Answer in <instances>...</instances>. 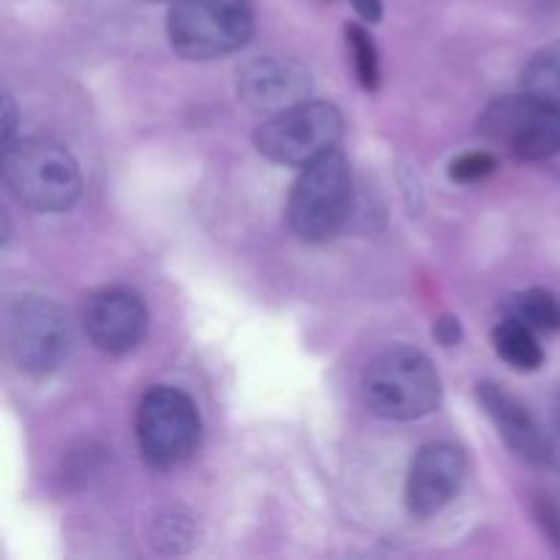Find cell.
Segmentation results:
<instances>
[{
    "mask_svg": "<svg viewBox=\"0 0 560 560\" xmlns=\"http://www.w3.org/2000/svg\"><path fill=\"white\" fill-rule=\"evenodd\" d=\"M509 312L517 320L528 323L534 331H560V299L550 290L534 288L512 295Z\"/></svg>",
    "mask_w": 560,
    "mask_h": 560,
    "instance_id": "9a60e30c",
    "label": "cell"
},
{
    "mask_svg": "<svg viewBox=\"0 0 560 560\" xmlns=\"http://www.w3.org/2000/svg\"><path fill=\"white\" fill-rule=\"evenodd\" d=\"M345 33H348V47L350 55H353L355 77H359V82L366 91H375L377 82H381V60H377L375 42H372V36L361 25H348Z\"/></svg>",
    "mask_w": 560,
    "mask_h": 560,
    "instance_id": "e0dca14e",
    "label": "cell"
},
{
    "mask_svg": "<svg viewBox=\"0 0 560 560\" xmlns=\"http://www.w3.org/2000/svg\"><path fill=\"white\" fill-rule=\"evenodd\" d=\"M495 167L498 159L492 156L490 151H470L463 153L459 159H454L448 175H452V180H457V184H476V180H485L487 175L495 173Z\"/></svg>",
    "mask_w": 560,
    "mask_h": 560,
    "instance_id": "ac0fdd59",
    "label": "cell"
},
{
    "mask_svg": "<svg viewBox=\"0 0 560 560\" xmlns=\"http://www.w3.org/2000/svg\"><path fill=\"white\" fill-rule=\"evenodd\" d=\"M353 206V173L339 151L301 170L288 200V222L299 238L320 244L342 230Z\"/></svg>",
    "mask_w": 560,
    "mask_h": 560,
    "instance_id": "3957f363",
    "label": "cell"
},
{
    "mask_svg": "<svg viewBox=\"0 0 560 560\" xmlns=\"http://www.w3.org/2000/svg\"><path fill=\"white\" fill-rule=\"evenodd\" d=\"M5 345L27 375H49L71 350V326L58 304L38 295L14 301L5 315Z\"/></svg>",
    "mask_w": 560,
    "mask_h": 560,
    "instance_id": "ba28073f",
    "label": "cell"
},
{
    "mask_svg": "<svg viewBox=\"0 0 560 560\" xmlns=\"http://www.w3.org/2000/svg\"><path fill=\"white\" fill-rule=\"evenodd\" d=\"M82 323L104 353H129L145 339L148 334V310L140 295L126 288H102L91 293L82 310Z\"/></svg>",
    "mask_w": 560,
    "mask_h": 560,
    "instance_id": "8fae6325",
    "label": "cell"
},
{
    "mask_svg": "<svg viewBox=\"0 0 560 560\" xmlns=\"http://www.w3.org/2000/svg\"><path fill=\"white\" fill-rule=\"evenodd\" d=\"M345 118L328 102H301L284 113L266 118L257 129L255 145L268 162L284 167H301L337 151L342 140Z\"/></svg>",
    "mask_w": 560,
    "mask_h": 560,
    "instance_id": "8992f818",
    "label": "cell"
},
{
    "mask_svg": "<svg viewBox=\"0 0 560 560\" xmlns=\"http://www.w3.org/2000/svg\"><path fill=\"white\" fill-rule=\"evenodd\" d=\"M14 129H16V109L9 96L3 98V148L14 145Z\"/></svg>",
    "mask_w": 560,
    "mask_h": 560,
    "instance_id": "7402d4cb",
    "label": "cell"
},
{
    "mask_svg": "<svg viewBox=\"0 0 560 560\" xmlns=\"http://www.w3.org/2000/svg\"><path fill=\"white\" fill-rule=\"evenodd\" d=\"M3 178L14 200L38 213L66 211L82 191L80 164L52 140H20L3 148Z\"/></svg>",
    "mask_w": 560,
    "mask_h": 560,
    "instance_id": "7a4b0ae2",
    "label": "cell"
},
{
    "mask_svg": "<svg viewBox=\"0 0 560 560\" xmlns=\"http://www.w3.org/2000/svg\"><path fill=\"white\" fill-rule=\"evenodd\" d=\"M547 465L560 470V397L550 427H547Z\"/></svg>",
    "mask_w": 560,
    "mask_h": 560,
    "instance_id": "d6986e66",
    "label": "cell"
},
{
    "mask_svg": "<svg viewBox=\"0 0 560 560\" xmlns=\"http://www.w3.org/2000/svg\"><path fill=\"white\" fill-rule=\"evenodd\" d=\"M468 474L465 452L454 443H427L410 465L405 503L413 517H432L457 498Z\"/></svg>",
    "mask_w": 560,
    "mask_h": 560,
    "instance_id": "30bf717a",
    "label": "cell"
},
{
    "mask_svg": "<svg viewBox=\"0 0 560 560\" xmlns=\"http://www.w3.org/2000/svg\"><path fill=\"white\" fill-rule=\"evenodd\" d=\"M435 337L441 339L443 345H454L463 337V328H459V323L454 320V317H441L435 326Z\"/></svg>",
    "mask_w": 560,
    "mask_h": 560,
    "instance_id": "ffe728a7",
    "label": "cell"
},
{
    "mask_svg": "<svg viewBox=\"0 0 560 560\" xmlns=\"http://www.w3.org/2000/svg\"><path fill=\"white\" fill-rule=\"evenodd\" d=\"M476 397L495 424L498 435L517 457L528 463H547V430H541L534 413L514 394L503 392L498 383H479Z\"/></svg>",
    "mask_w": 560,
    "mask_h": 560,
    "instance_id": "7c38bea8",
    "label": "cell"
},
{
    "mask_svg": "<svg viewBox=\"0 0 560 560\" xmlns=\"http://www.w3.org/2000/svg\"><path fill=\"white\" fill-rule=\"evenodd\" d=\"M202 421L195 402L178 388L156 386L137 408V441L148 465L175 468L200 446Z\"/></svg>",
    "mask_w": 560,
    "mask_h": 560,
    "instance_id": "52a82bcc",
    "label": "cell"
},
{
    "mask_svg": "<svg viewBox=\"0 0 560 560\" xmlns=\"http://www.w3.org/2000/svg\"><path fill=\"white\" fill-rule=\"evenodd\" d=\"M492 345L498 355L517 372H534L545 364V350H541L536 331L528 323L517 317H506L492 331Z\"/></svg>",
    "mask_w": 560,
    "mask_h": 560,
    "instance_id": "4fadbf2b",
    "label": "cell"
},
{
    "mask_svg": "<svg viewBox=\"0 0 560 560\" xmlns=\"http://www.w3.org/2000/svg\"><path fill=\"white\" fill-rule=\"evenodd\" d=\"M153 545L162 552H184L186 547L195 541V523L191 514L180 512V509H164L153 517Z\"/></svg>",
    "mask_w": 560,
    "mask_h": 560,
    "instance_id": "2e32d148",
    "label": "cell"
},
{
    "mask_svg": "<svg viewBox=\"0 0 560 560\" xmlns=\"http://www.w3.org/2000/svg\"><path fill=\"white\" fill-rule=\"evenodd\" d=\"M350 5H353L355 14L364 22H381L383 0H350Z\"/></svg>",
    "mask_w": 560,
    "mask_h": 560,
    "instance_id": "44dd1931",
    "label": "cell"
},
{
    "mask_svg": "<svg viewBox=\"0 0 560 560\" xmlns=\"http://www.w3.org/2000/svg\"><path fill=\"white\" fill-rule=\"evenodd\" d=\"M255 31L249 0H173L167 36L178 55L211 60L244 47Z\"/></svg>",
    "mask_w": 560,
    "mask_h": 560,
    "instance_id": "277c9868",
    "label": "cell"
},
{
    "mask_svg": "<svg viewBox=\"0 0 560 560\" xmlns=\"http://www.w3.org/2000/svg\"><path fill=\"white\" fill-rule=\"evenodd\" d=\"M479 135L509 156L545 162L560 153V107L528 91L503 96L481 113Z\"/></svg>",
    "mask_w": 560,
    "mask_h": 560,
    "instance_id": "5b68a950",
    "label": "cell"
},
{
    "mask_svg": "<svg viewBox=\"0 0 560 560\" xmlns=\"http://www.w3.org/2000/svg\"><path fill=\"white\" fill-rule=\"evenodd\" d=\"M523 91L560 107V42L547 44L523 69Z\"/></svg>",
    "mask_w": 560,
    "mask_h": 560,
    "instance_id": "5bb4252c",
    "label": "cell"
},
{
    "mask_svg": "<svg viewBox=\"0 0 560 560\" xmlns=\"http://www.w3.org/2000/svg\"><path fill=\"white\" fill-rule=\"evenodd\" d=\"M366 408L388 421H416L441 402V377L421 350L394 345L381 350L361 377Z\"/></svg>",
    "mask_w": 560,
    "mask_h": 560,
    "instance_id": "6da1fadb",
    "label": "cell"
},
{
    "mask_svg": "<svg viewBox=\"0 0 560 560\" xmlns=\"http://www.w3.org/2000/svg\"><path fill=\"white\" fill-rule=\"evenodd\" d=\"M310 93V69L293 58L266 55V58H255L238 69L241 104L266 118H273V115L306 102Z\"/></svg>",
    "mask_w": 560,
    "mask_h": 560,
    "instance_id": "9c48e42d",
    "label": "cell"
}]
</instances>
